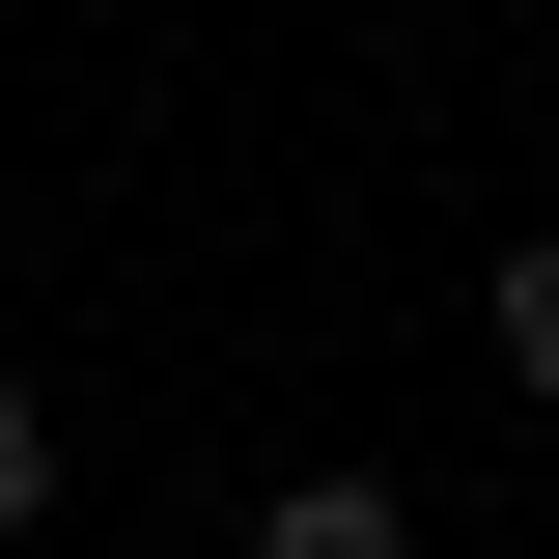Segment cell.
I'll return each instance as SVG.
<instances>
[{
    "label": "cell",
    "mask_w": 559,
    "mask_h": 559,
    "mask_svg": "<svg viewBox=\"0 0 559 559\" xmlns=\"http://www.w3.org/2000/svg\"><path fill=\"white\" fill-rule=\"evenodd\" d=\"M252 559H419L392 476H252Z\"/></svg>",
    "instance_id": "obj_1"
},
{
    "label": "cell",
    "mask_w": 559,
    "mask_h": 559,
    "mask_svg": "<svg viewBox=\"0 0 559 559\" xmlns=\"http://www.w3.org/2000/svg\"><path fill=\"white\" fill-rule=\"evenodd\" d=\"M57 532V392H28V364H0V559Z\"/></svg>",
    "instance_id": "obj_2"
},
{
    "label": "cell",
    "mask_w": 559,
    "mask_h": 559,
    "mask_svg": "<svg viewBox=\"0 0 559 559\" xmlns=\"http://www.w3.org/2000/svg\"><path fill=\"white\" fill-rule=\"evenodd\" d=\"M503 392H559V224H503Z\"/></svg>",
    "instance_id": "obj_3"
}]
</instances>
